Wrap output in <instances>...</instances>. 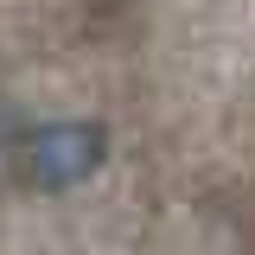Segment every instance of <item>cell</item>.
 Segmentation results:
<instances>
[{
    "label": "cell",
    "instance_id": "6da1fadb",
    "mask_svg": "<svg viewBox=\"0 0 255 255\" xmlns=\"http://www.w3.org/2000/svg\"><path fill=\"white\" fill-rule=\"evenodd\" d=\"M102 153H109V134L96 122H51L26 140V172H32V185L64 191V185H83L102 166Z\"/></svg>",
    "mask_w": 255,
    "mask_h": 255
}]
</instances>
